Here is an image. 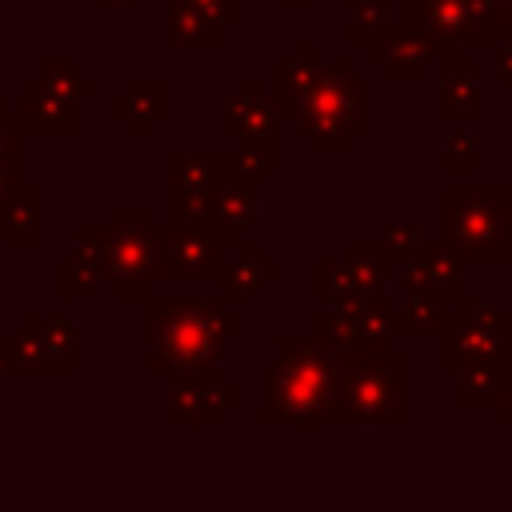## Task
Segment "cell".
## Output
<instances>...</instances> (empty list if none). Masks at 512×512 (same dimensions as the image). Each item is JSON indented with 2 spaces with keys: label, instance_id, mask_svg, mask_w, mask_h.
<instances>
[{
  "label": "cell",
  "instance_id": "6da1fadb",
  "mask_svg": "<svg viewBox=\"0 0 512 512\" xmlns=\"http://www.w3.org/2000/svg\"><path fill=\"white\" fill-rule=\"evenodd\" d=\"M280 360L264 380L260 424H344L336 412V352L320 348L312 332H284L276 340Z\"/></svg>",
  "mask_w": 512,
  "mask_h": 512
},
{
  "label": "cell",
  "instance_id": "7a4b0ae2",
  "mask_svg": "<svg viewBox=\"0 0 512 512\" xmlns=\"http://www.w3.org/2000/svg\"><path fill=\"white\" fill-rule=\"evenodd\" d=\"M444 248L464 260H512V192L508 188H444Z\"/></svg>",
  "mask_w": 512,
  "mask_h": 512
},
{
  "label": "cell",
  "instance_id": "3957f363",
  "mask_svg": "<svg viewBox=\"0 0 512 512\" xmlns=\"http://www.w3.org/2000/svg\"><path fill=\"white\" fill-rule=\"evenodd\" d=\"M364 100H368V80H360L348 60L316 64L312 88L296 112L312 148L316 152H344L356 136H364L368 132Z\"/></svg>",
  "mask_w": 512,
  "mask_h": 512
},
{
  "label": "cell",
  "instance_id": "277c9868",
  "mask_svg": "<svg viewBox=\"0 0 512 512\" xmlns=\"http://www.w3.org/2000/svg\"><path fill=\"white\" fill-rule=\"evenodd\" d=\"M404 352H340L336 356V412L344 424L352 420H384L404 424Z\"/></svg>",
  "mask_w": 512,
  "mask_h": 512
},
{
  "label": "cell",
  "instance_id": "5b68a950",
  "mask_svg": "<svg viewBox=\"0 0 512 512\" xmlns=\"http://www.w3.org/2000/svg\"><path fill=\"white\" fill-rule=\"evenodd\" d=\"M240 328V316H228L220 300H164L156 304V364L184 372L212 368L224 336Z\"/></svg>",
  "mask_w": 512,
  "mask_h": 512
},
{
  "label": "cell",
  "instance_id": "8992f818",
  "mask_svg": "<svg viewBox=\"0 0 512 512\" xmlns=\"http://www.w3.org/2000/svg\"><path fill=\"white\" fill-rule=\"evenodd\" d=\"M388 336H392V312L380 292H340L332 300V312H324L312 324V340L336 356L388 348Z\"/></svg>",
  "mask_w": 512,
  "mask_h": 512
},
{
  "label": "cell",
  "instance_id": "52a82bcc",
  "mask_svg": "<svg viewBox=\"0 0 512 512\" xmlns=\"http://www.w3.org/2000/svg\"><path fill=\"white\" fill-rule=\"evenodd\" d=\"M404 24L424 32L436 48L500 44L492 0H404Z\"/></svg>",
  "mask_w": 512,
  "mask_h": 512
},
{
  "label": "cell",
  "instance_id": "ba28073f",
  "mask_svg": "<svg viewBox=\"0 0 512 512\" xmlns=\"http://www.w3.org/2000/svg\"><path fill=\"white\" fill-rule=\"evenodd\" d=\"M440 368H508L512 364V316H496L492 324H468L460 316H444L440 328Z\"/></svg>",
  "mask_w": 512,
  "mask_h": 512
},
{
  "label": "cell",
  "instance_id": "9c48e42d",
  "mask_svg": "<svg viewBox=\"0 0 512 512\" xmlns=\"http://www.w3.org/2000/svg\"><path fill=\"white\" fill-rule=\"evenodd\" d=\"M224 128L240 136V156L252 160L260 172H272L276 168V124H280V112L276 104L256 88V80H244L240 92L224 104Z\"/></svg>",
  "mask_w": 512,
  "mask_h": 512
},
{
  "label": "cell",
  "instance_id": "30bf717a",
  "mask_svg": "<svg viewBox=\"0 0 512 512\" xmlns=\"http://www.w3.org/2000/svg\"><path fill=\"white\" fill-rule=\"evenodd\" d=\"M176 400H172V420L176 424H216L224 408L240 404V388H224V380L212 368H196L176 376Z\"/></svg>",
  "mask_w": 512,
  "mask_h": 512
},
{
  "label": "cell",
  "instance_id": "8fae6325",
  "mask_svg": "<svg viewBox=\"0 0 512 512\" xmlns=\"http://www.w3.org/2000/svg\"><path fill=\"white\" fill-rule=\"evenodd\" d=\"M436 52H440V48H436L424 32L408 28L404 20H400V24L388 20V24L368 40V56H372L376 64H384V72L396 76V80L420 76V72L436 60Z\"/></svg>",
  "mask_w": 512,
  "mask_h": 512
},
{
  "label": "cell",
  "instance_id": "7c38bea8",
  "mask_svg": "<svg viewBox=\"0 0 512 512\" xmlns=\"http://www.w3.org/2000/svg\"><path fill=\"white\" fill-rule=\"evenodd\" d=\"M160 248H164V268L168 276H196V280H208V276H220L224 272V240H216L208 228H176V232H160Z\"/></svg>",
  "mask_w": 512,
  "mask_h": 512
},
{
  "label": "cell",
  "instance_id": "4fadbf2b",
  "mask_svg": "<svg viewBox=\"0 0 512 512\" xmlns=\"http://www.w3.org/2000/svg\"><path fill=\"white\" fill-rule=\"evenodd\" d=\"M404 288L408 296H436L456 300L460 296V256L444 244H420L404 260Z\"/></svg>",
  "mask_w": 512,
  "mask_h": 512
},
{
  "label": "cell",
  "instance_id": "5bb4252c",
  "mask_svg": "<svg viewBox=\"0 0 512 512\" xmlns=\"http://www.w3.org/2000/svg\"><path fill=\"white\" fill-rule=\"evenodd\" d=\"M256 188L248 184H220L208 192L204 208H200V228H208L216 240H240L256 216L252 208Z\"/></svg>",
  "mask_w": 512,
  "mask_h": 512
},
{
  "label": "cell",
  "instance_id": "9a60e30c",
  "mask_svg": "<svg viewBox=\"0 0 512 512\" xmlns=\"http://www.w3.org/2000/svg\"><path fill=\"white\" fill-rule=\"evenodd\" d=\"M480 68L476 60L460 56L456 48L440 52V112L444 116H476L480 108Z\"/></svg>",
  "mask_w": 512,
  "mask_h": 512
},
{
  "label": "cell",
  "instance_id": "2e32d148",
  "mask_svg": "<svg viewBox=\"0 0 512 512\" xmlns=\"http://www.w3.org/2000/svg\"><path fill=\"white\" fill-rule=\"evenodd\" d=\"M316 44H308V40H300L280 64H276V96H272V104H276V112L280 116H296L300 112V104H304V96H308V88H312V72H316Z\"/></svg>",
  "mask_w": 512,
  "mask_h": 512
},
{
  "label": "cell",
  "instance_id": "e0dca14e",
  "mask_svg": "<svg viewBox=\"0 0 512 512\" xmlns=\"http://www.w3.org/2000/svg\"><path fill=\"white\" fill-rule=\"evenodd\" d=\"M276 276H280L276 260H268V256L260 252V244L244 240V244H240V260L224 264V272H220V288H224L228 300H248V296H256L268 280H276Z\"/></svg>",
  "mask_w": 512,
  "mask_h": 512
},
{
  "label": "cell",
  "instance_id": "ac0fdd59",
  "mask_svg": "<svg viewBox=\"0 0 512 512\" xmlns=\"http://www.w3.org/2000/svg\"><path fill=\"white\" fill-rule=\"evenodd\" d=\"M388 256L380 244H352L348 248V260L336 264V276H340V292H384V280H388Z\"/></svg>",
  "mask_w": 512,
  "mask_h": 512
},
{
  "label": "cell",
  "instance_id": "d6986e66",
  "mask_svg": "<svg viewBox=\"0 0 512 512\" xmlns=\"http://www.w3.org/2000/svg\"><path fill=\"white\" fill-rule=\"evenodd\" d=\"M448 300H436V296H408V304L392 316V332H404V336H428L440 328V320L448 316L444 308Z\"/></svg>",
  "mask_w": 512,
  "mask_h": 512
},
{
  "label": "cell",
  "instance_id": "ffe728a7",
  "mask_svg": "<svg viewBox=\"0 0 512 512\" xmlns=\"http://www.w3.org/2000/svg\"><path fill=\"white\" fill-rule=\"evenodd\" d=\"M508 368H468V372H456V400L464 408H476V404H492V392L500 384Z\"/></svg>",
  "mask_w": 512,
  "mask_h": 512
},
{
  "label": "cell",
  "instance_id": "44dd1931",
  "mask_svg": "<svg viewBox=\"0 0 512 512\" xmlns=\"http://www.w3.org/2000/svg\"><path fill=\"white\" fill-rule=\"evenodd\" d=\"M172 36H176V40H192V44H200V40H220V36H224V24H216V20L200 16L196 8L172 0Z\"/></svg>",
  "mask_w": 512,
  "mask_h": 512
},
{
  "label": "cell",
  "instance_id": "7402d4cb",
  "mask_svg": "<svg viewBox=\"0 0 512 512\" xmlns=\"http://www.w3.org/2000/svg\"><path fill=\"white\" fill-rule=\"evenodd\" d=\"M348 36L356 44H368L388 24V0H348Z\"/></svg>",
  "mask_w": 512,
  "mask_h": 512
},
{
  "label": "cell",
  "instance_id": "603a6c76",
  "mask_svg": "<svg viewBox=\"0 0 512 512\" xmlns=\"http://www.w3.org/2000/svg\"><path fill=\"white\" fill-rule=\"evenodd\" d=\"M440 164H444V172H472V168L480 164V144H476V136L452 132V136L444 140Z\"/></svg>",
  "mask_w": 512,
  "mask_h": 512
},
{
  "label": "cell",
  "instance_id": "cb8c5ba5",
  "mask_svg": "<svg viewBox=\"0 0 512 512\" xmlns=\"http://www.w3.org/2000/svg\"><path fill=\"white\" fill-rule=\"evenodd\" d=\"M380 248H384V256H388L392 264H404V260L420 248V228H416V224H392V228L384 232Z\"/></svg>",
  "mask_w": 512,
  "mask_h": 512
},
{
  "label": "cell",
  "instance_id": "d4e9b609",
  "mask_svg": "<svg viewBox=\"0 0 512 512\" xmlns=\"http://www.w3.org/2000/svg\"><path fill=\"white\" fill-rule=\"evenodd\" d=\"M312 292H316V300H324V304H332V300L340 296V276H336V264H332V260H316V264H312Z\"/></svg>",
  "mask_w": 512,
  "mask_h": 512
},
{
  "label": "cell",
  "instance_id": "484cf974",
  "mask_svg": "<svg viewBox=\"0 0 512 512\" xmlns=\"http://www.w3.org/2000/svg\"><path fill=\"white\" fill-rule=\"evenodd\" d=\"M180 4H188V8H196L200 16H208V20H216V24H236L240 20V0H180Z\"/></svg>",
  "mask_w": 512,
  "mask_h": 512
},
{
  "label": "cell",
  "instance_id": "4316f807",
  "mask_svg": "<svg viewBox=\"0 0 512 512\" xmlns=\"http://www.w3.org/2000/svg\"><path fill=\"white\" fill-rule=\"evenodd\" d=\"M452 316H460L468 324H492L500 316V308L488 304V300H476V296H456V312Z\"/></svg>",
  "mask_w": 512,
  "mask_h": 512
},
{
  "label": "cell",
  "instance_id": "83f0119b",
  "mask_svg": "<svg viewBox=\"0 0 512 512\" xmlns=\"http://www.w3.org/2000/svg\"><path fill=\"white\" fill-rule=\"evenodd\" d=\"M492 412H496V424H512V364H508V372L500 376V384H496V392H492V404H488Z\"/></svg>",
  "mask_w": 512,
  "mask_h": 512
},
{
  "label": "cell",
  "instance_id": "f1b7e54d",
  "mask_svg": "<svg viewBox=\"0 0 512 512\" xmlns=\"http://www.w3.org/2000/svg\"><path fill=\"white\" fill-rule=\"evenodd\" d=\"M492 16H496L500 44H512V0H492Z\"/></svg>",
  "mask_w": 512,
  "mask_h": 512
},
{
  "label": "cell",
  "instance_id": "f546056e",
  "mask_svg": "<svg viewBox=\"0 0 512 512\" xmlns=\"http://www.w3.org/2000/svg\"><path fill=\"white\" fill-rule=\"evenodd\" d=\"M492 72H496V80H508V84H512V44H504V48L496 52Z\"/></svg>",
  "mask_w": 512,
  "mask_h": 512
},
{
  "label": "cell",
  "instance_id": "4dcf8cb0",
  "mask_svg": "<svg viewBox=\"0 0 512 512\" xmlns=\"http://www.w3.org/2000/svg\"><path fill=\"white\" fill-rule=\"evenodd\" d=\"M280 4H284V8H308L312 0H280Z\"/></svg>",
  "mask_w": 512,
  "mask_h": 512
},
{
  "label": "cell",
  "instance_id": "1f68e13d",
  "mask_svg": "<svg viewBox=\"0 0 512 512\" xmlns=\"http://www.w3.org/2000/svg\"><path fill=\"white\" fill-rule=\"evenodd\" d=\"M508 192H512V188H508Z\"/></svg>",
  "mask_w": 512,
  "mask_h": 512
}]
</instances>
